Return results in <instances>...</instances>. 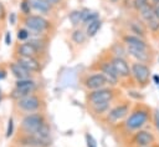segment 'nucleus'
<instances>
[{
    "instance_id": "nucleus-23",
    "label": "nucleus",
    "mask_w": 159,
    "mask_h": 147,
    "mask_svg": "<svg viewBox=\"0 0 159 147\" xmlns=\"http://www.w3.org/2000/svg\"><path fill=\"white\" fill-rule=\"evenodd\" d=\"M107 51L114 56H119V57H124V59H128V52H127V46L122 42V41H116L113 42L108 49Z\"/></svg>"
},
{
    "instance_id": "nucleus-37",
    "label": "nucleus",
    "mask_w": 159,
    "mask_h": 147,
    "mask_svg": "<svg viewBox=\"0 0 159 147\" xmlns=\"http://www.w3.org/2000/svg\"><path fill=\"white\" fill-rule=\"evenodd\" d=\"M5 44L6 45H10L11 44V34H10V31H6L5 32Z\"/></svg>"
},
{
    "instance_id": "nucleus-22",
    "label": "nucleus",
    "mask_w": 159,
    "mask_h": 147,
    "mask_svg": "<svg viewBox=\"0 0 159 147\" xmlns=\"http://www.w3.org/2000/svg\"><path fill=\"white\" fill-rule=\"evenodd\" d=\"M88 37L86 35V31L82 26L80 27H75L72 31H71V41L77 45V46H81V45H84L87 42Z\"/></svg>"
},
{
    "instance_id": "nucleus-7",
    "label": "nucleus",
    "mask_w": 159,
    "mask_h": 147,
    "mask_svg": "<svg viewBox=\"0 0 159 147\" xmlns=\"http://www.w3.org/2000/svg\"><path fill=\"white\" fill-rule=\"evenodd\" d=\"M91 70L92 71H98L101 72L104 78L107 80L108 82V86H114V87H118V85L120 83V78L119 76L117 75L113 65L111 64V61L108 60L107 55L104 54V51L96 59V61L92 64L91 66Z\"/></svg>"
},
{
    "instance_id": "nucleus-26",
    "label": "nucleus",
    "mask_w": 159,
    "mask_h": 147,
    "mask_svg": "<svg viewBox=\"0 0 159 147\" xmlns=\"http://www.w3.org/2000/svg\"><path fill=\"white\" fill-rule=\"evenodd\" d=\"M137 14H138V17L145 24V21H148L152 16H154V12H153V5H152L150 2L145 4L144 6H142V7L137 11Z\"/></svg>"
},
{
    "instance_id": "nucleus-33",
    "label": "nucleus",
    "mask_w": 159,
    "mask_h": 147,
    "mask_svg": "<svg viewBox=\"0 0 159 147\" xmlns=\"http://www.w3.org/2000/svg\"><path fill=\"white\" fill-rule=\"evenodd\" d=\"M148 2H149V0H132L130 6H132V9H133L134 11H138L142 6H144V5L148 4Z\"/></svg>"
},
{
    "instance_id": "nucleus-46",
    "label": "nucleus",
    "mask_w": 159,
    "mask_h": 147,
    "mask_svg": "<svg viewBox=\"0 0 159 147\" xmlns=\"http://www.w3.org/2000/svg\"><path fill=\"white\" fill-rule=\"evenodd\" d=\"M158 36H159V32H158Z\"/></svg>"
},
{
    "instance_id": "nucleus-36",
    "label": "nucleus",
    "mask_w": 159,
    "mask_h": 147,
    "mask_svg": "<svg viewBox=\"0 0 159 147\" xmlns=\"http://www.w3.org/2000/svg\"><path fill=\"white\" fill-rule=\"evenodd\" d=\"M6 17V10L5 6L2 5V2H0V21H2Z\"/></svg>"
},
{
    "instance_id": "nucleus-27",
    "label": "nucleus",
    "mask_w": 159,
    "mask_h": 147,
    "mask_svg": "<svg viewBox=\"0 0 159 147\" xmlns=\"http://www.w3.org/2000/svg\"><path fill=\"white\" fill-rule=\"evenodd\" d=\"M68 20L71 22V25L75 27H80L82 25V11L81 9H75V10H71L68 12Z\"/></svg>"
},
{
    "instance_id": "nucleus-15",
    "label": "nucleus",
    "mask_w": 159,
    "mask_h": 147,
    "mask_svg": "<svg viewBox=\"0 0 159 147\" xmlns=\"http://www.w3.org/2000/svg\"><path fill=\"white\" fill-rule=\"evenodd\" d=\"M15 54L16 56H32V57H37V59H43L46 57V55H43L32 42L30 41H24L16 45L15 47Z\"/></svg>"
},
{
    "instance_id": "nucleus-24",
    "label": "nucleus",
    "mask_w": 159,
    "mask_h": 147,
    "mask_svg": "<svg viewBox=\"0 0 159 147\" xmlns=\"http://www.w3.org/2000/svg\"><path fill=\"white\" fill-rule=\"evenodd\" d=\"M102 24H103V22H102L101 17H99V19H97V20L89 22L88 25H86V26H84V31H86L87 37H88V39L94 37V36L99 32V30L102 29Z\"/></svg>"
},
{
    "instance_id": "nucleus-5",
    "label": "nucleus",
    "mask_w": 159,
    "mask_h": 147,
    "mask_svg": "<svg viewBox=\"0 0 159 147\" xmlns=\"http://www.w3.org/2000/svg\"><path fill=\"white\" fill-rule=\"evenodd\" d=\"M15 108L21 113H34V112H40V111H46L47 103L43 93L41 92H35L30 93L17 101H15Z\"/></svg>"
},
{
    "instance_id": "nucleus-12",
    "label": "nucleus",
    "mask_w": 159,
    "mask_h": 147,
    "mask_svg": "<svg viewBox=\"0 0 159 147\" xmlns=\"http://www.w3.org/2000/svg\"><path fill=\"white\" fill-rule=\"evenodd\" d=\"M51 140H45L35 133L20 132L14 137V145L21 147H50Z\"/></svg>"
},
{
    "instance_id": "nucleus-17",
    "label": "nucleus",
    "mask_w": 159,
    "mask_h": 147,
    "mask_svg": "<svg viewBox=\"0 0 159 147\" xmlns=\"http://www.w3.org/2000/svg\"><path fill=\"white\" fill-rule=\"evenodd\" d=\"M128 56L132 57L134 61L142 62V64H152L154 55L152 49H137V47H127Z\"/></svg>"
},
{
    "instance_id": "nucleus-39",
    "label": "nucleus",
    "mask_w": 159,
    "mask_h": 147,
    "mask_svg": "<svg viewBox=\"0 0 159 147\" xmlns=\"http://www.w3.org/2000/svg\"><path fill=\"white\" fill-rule=\"evenodd\" d=\"M9 20H10V24L15 25V20H16V16H15V14H14V12H11V14H10V16H9Z\"/></svg>"
},
{
    "instance_id": "nucleus-14",
    "label": "nucleus",
    "mask_w": 159,
    "mask_h": 147,
    "mask_svg": "<svg viewBox=\"0 0 159 147\" xmlns=\"http://www.w3.org/2000/svg\"><path fill=\"white\" fill-rule=\"evenodd\" d=\"M15 61L22 65L26 70H29L32 74H41L43 69V64L41 59L32 57V56H16L15 55Z\"/></svg>"
},
{
    "instance_id": "nucleus-21",
    "label": "nucleus",
    "mask_w": 159,
    "mask_h": 147,
    "mask_svg": "<svg viewBox=\"0 0 159 147\" xmlns=\"http://www.w3.org/2000/svg\"><path fill=\"white\" fill-rule=\"evenodd\" d=\"M113 103H114V102H101V103L91 105V106H87V107H88L89 113H91L94 118L99 117V120H101V118L109 111V108L112 107Z\"/></svg>"
},
{
    "instance_id": "nucleus-35",
    "label": "nucleus",
    "mask_w": 159,
    "mask_h": 147,
    "mask_svg": "<svg viewBox=\"0 0 159 147\" xmlns=\"http://www.w3.org/2000/svg\"><path fill=\"white\" fill-rule=\"evenodd\" d=\"M50 5H52L55 9H57V7H60L61 5H63V1L65 0H46Z\"/></svg>"
},
{
    "instance_id": "nucleus-3",
    "label": "nucleus",
    "mask_w": 159,
    "mask_h": 147,
    "mask_svg": "<svg viewBox=\"0 0 159 147\" xmlns=\"http://www.w3.org/2000/svg\"><path fill=\"white\" fill-rule=\"evenodd\" d=\"M130 108H132V101L120 97L112 105L109 111L101 118V121L109 127H114L128 116Z\"/></svg>"
},
{
    "instance_id": "nucleus-44",
    "label": "nucleus",
    "mask_w": 159,
    "mask_h": 147,
    "mask_svg": "<svg viewBox=\"0 0 159 147\" xmlns=\"http://www.w3.org/2000/svg\"><path fill=\"white\" fill-rule=\"evenodd\" d=\"M12 147H21V146H16V145H14V146H12Z\"/></svg>"
},
{
    "instance_id": "nucleus-13",
    "label": "nucleus",
    "mask_w": 159,
    "mask_h": 147,
    "mask_svg": "<svg viewBox=\"0 0 159 147\" xmlns=\"http://www.w3.org/2000/svg\"><path fill=\"white\" fill-rule=\"evenodd\" d=\"M81 85L87 90V91H92V90H97L104 86H108L107 80L104 78V76L98 72V71H89V72H84L82 74L81 78Z\"/></svg>"
},
{
    "instance_id": "nucleus-20",
    "label": "nucleus",
    "mask_w": 159,
    "mask_h": 147,
    "mask_svg": "<svg viewBox=\"0 0 159 147\" xmlns=\"http://www.w3.org/2000/svg\"><path fill=\"white\" fill-rule=\"evenodd\" d=\"M32 11H36L39 15H43V16H50L53 14V11L56 10L52 5H50L46 0H29Z\"/></svg>"
},
{
    "instance_id": "nucleus-31",
    "label": "nucleus",
    "mask_w": 159,
    "mask_h": 147,
    "mask_svg": "<svg viewBox=\"0 0 159 147\" xmlns=\"http://www.w3.org/2000/svg\"><path fill=\"white\" fill-rule=\"evenodd\" d=\"M152 122H153V125H154L155 130L159 132V108H154V110H153Z\"/></svg>"
},
{
    "instance_id": "nucleus-45",
    "label": "nucleus",
    "mask_w": 159,
    "mask_h": 147,
    "mask_svg": "<svg viewBox=\"0 0 159 147\" xmlns=\"http://www.w3.org/2000/svg\"><path fill=\"white\" fill-rule=\"evenodd\" d=\"M0 93H1V92H0ZM0 100H1V95H0Z\"/></svg>"
},
{
    "instance_id": "nucleus-30",
    "label": "nucleus",
    "mask_w": 159,
    "mask_h": 147,
    "mask_svg": "<svg viewBox=\"0 0 159 147\" xmlns=\"http://www.w3.org/2000/svg\"><path fill=\"white\" fill-rule=\"evenodd\" d=\"M20 12L22 16H27L30 14H32V9H31V5L29 2V0H21L20 2Z\"/></svg>"
},
{
    "instance_id": "nucleus-6",
    "label": "nucleus",
    "mask_w": 159,
    "mask_h": 147,
    "mask_svg": "<svg viewBox=\"0 0 159 147\" xmlns=\"http://www.w3.org/2000/svg\"><path fill=\"white\" fill-rule=\"evenodd\" d=\"M22 25L29 29L31 32H42V34H52L55 31V22L51 19H47L43 15L30 14L27 16H21Z\"/></svg>"
},
{
    "instance_id": "nucleus-25",
    "label": "nucleus",
    "mask_w": 159,
    "mask_h": 147,
    "mask_svg": "<svg viewBox=\"0 0 159 147\" xmlns=\"http://www.w3.org/2000/svg\"><path fill=\"white\" fill-rule=\"evenodd\" d=\"M81 11H82V25H81L82 27H84L89 22L99 19V14L97 11H92V10H89L87 7H82Z\"/></svg>"
},
{
    "instance_id": "nucleus-34",
    "label": "nucleus",
    "mask_w": 159,
    "mask_h": 147,
    "mask_svg": "<svg viewBox=\"0 0 159 147\" xmlns=\"http://www.w3.org/2000/svg\"><path fill=\"white\" fill-rule=\"evenodd\" d=\"M14 135V120L10 117L7 121V128H6V137H11Z\"/></svg>"
},
{
    "instance_id": "nucleus-11",
    "label": "nucleus",
    "mask_w": 159,
    "mask_h": 147,
    "mask_svg": "<svg viewBox=\"0 0 159 147\" xmlns=\"http://www.w3.org/2000/svg\"><path fill=\"white\" fill-rule=\"evenodd\" d=\"M106 51H107V50H106ZM106 55H107L108 60L111 61V64L113 65V67H114L117 75L119 76L120 82H122V83H125V82H128V81H132V82L134 83V81H133V78H132L130 64H129L128 59L119 57V56H114V55L109 54L108 51L106 52Z\"/></svg>"
},
{
    "instance_id": "nucleus-29",
    "label": "nucleus",
    "mask_w": 159,
    "mask_h": 147,
    "mask_svg": "<svg viewBox=\"0 0 159 147\" xmlns=\"http://www.w3.org/2000/svg\"><path fill=\"white\" fill-rule=\"evenodd\" d=\"M16 37H17V40H19L20 42L27 41L29 37H30V31H29V29H26L25 26L17 29V35H16Z\"/></svg>"
},
{
    "instance_id": "nucleus-42",
    "label": "nucleus",
    "mask_w": 159,
    "mask_h": 147,
    "mask_svg": "<svg viewBox=\"0 0 159 147\" xmlns=\"http://www.w3.org/2000/svg\"><path fill=\"white\" fill-rule=\"evenodd\" d=\"M109 2H112V4H117V2H119L120 0H108Z\"/></svg>"
},
{
    "instance_id": "nucleus-2",
    "label": "nucleus",
    "mask_w": 159,
    "mask_h": 147,
    "mask_svg": "<svg viewBox=\"0 0 159 147\" xmlns=\"http://www.w3.org/2000/svg\"><path fill=\"white\" fill-rule=\"evenodd\" d=\"M19 131L26 133H35L45 140H51V125L46 111L21 115Z\"/></svg>"
},
{
    "instance_id": "nucleus-8",
    "label": "nucleus",
    "mask_w": 159,
    "mask_h": 147,
    "mask_svg": "<svg viewBox=\"0 0 159 147\" xmlns=\"http://www.w3.org/2000/svg\"><path fill=\"white\" fill-rule=\"evenodd\" d=\"M130 71H132V78L134 81V85L138 88H145L149 85V81L152 78V71L149 65L142 64L138 61H132Z\"/></svg>"
},
{
    "instance_id": "nucleus-19",
    "label": "nucleus",
    "mask_w": 159,
    "mask_h": 147,
    "mask_svg": "<svg viewBox=\"0 0 159 147\" xmlns=\"http://www.w3.org/2000/svg\"><path fill=\"white\" fill-rule=\"evenodd\" d=\"M9 70L12 74V76L16 80H25V78H35V74L26 70L22 65H20L16 61H11L9 64Z\"/></svg>"
},
{
    "instance_id": "nucleus-28",
    "label": "nucleus",
    "mask_w": 159,
    "mask_h": 147,
    "mask_svg": "<svg viewBox=\"0 0 159 147\" xmlns=\"http://www.w3.org/2000/svg\"><path fill=\"white\" fill-rule=\"evenodd\" d=\"M145 26H147V30L152 34H158L159 32V19L154 15L152 16L148 21H145Z\"/></svg>"
},
{
    "instance_id": "nucleus-41",
    "label": "nucleus",
    "mask_w": 159,
    "mask_h": 147,
    "mask_svg": "<svg viewBox=\"0 0 159 147\" xmlns=\"http://www.w3.org/2000/svg\"><path fill=\"white\" fill-rule=\"evenodd\" d=\"M149 2L152 5H159V0H149Z\"/></svg>"
},
{
    "instance_id": "nucleus-10",
    "label": "nucleus",
    "mask_w": 159,
    "mask_h": 147,
    "mask_svg": "<svg viewBox=\"0 0 159 147\" xmlns=\"http://www.w3.org/2000/svg\"><path fill=\"white\" fill-rule=\"evenodd\" d=\"M127 147H148L157 143V136L148 128H142L132 133L125 141Z\"/></svg>"
},
{
    "instance_id": "nucleus-43",
    "label": "nucleus",
    "mask_w": 159,
    "mask_h": 147,
    "mask_svg": "<svg viewBox=\"0 0 159 147\" xmlns=\"http://www.w3.org/2000/svg\"><path fill=\"white\" fill-rule=\"evenodd\" d=\"M148 147H159V145H158V143H154V145H152V146H148Z\"/></svg>"
},
{
    "instance_id": "nucleus-4",
    "label": "nucleus",
    "mask_w": 159,
    "mask_h": 147,
    "mask_svg": "<svg viewBox=\"0 0 159 147\" xmlns=\"http://www.w3.org/2000/svg\"><path fill=\"white\" fill-rule=\"evenodd\" d=\"M120 97H123L122 90L114 86H104L97 90L86 91V96H84L87 106L101 103V102H116Z\"/></svg>"
},
{
    "instance_id": "nucleus-38",
    "label": "nucleus",
    "mask_w": 159,
    "mask_h": 147,
    "mask_svg": "<svg viewBox=\"0 0 159 147\" xmlns=\"http://www.w3.org/2000/svg\"><path fill=\"white\" fill-rule=\"evenodd\" d=\"M153 12L159 19V5H153Z\"/></svg>"
},
{
    "instance_id": "nucleus-18",
    "label": "nucleus",
    "mask_w": 159,
    "mask_h": 147,
    "mask_svg": "<svg viewBox=\"0 0 159 147\" xmlns=\"http://www.w3.org/2000/svg\"><path fill=\"white\" fill-rule=\"evenodd\" d=\"M120 41L127 46V47H137V49H152L150 44L145 40L142 39L137 35L129 34V32H123L120 35Z\"/></svg>"
},
{
    "instance_id": "nucleus-47",
    "label": "nucleus",
    "mask_w": 159,
    "mask_h": 147,
    "mask_svg": "<svg viewBox=\"0 0 159 147\" xmlns=\"http://www.w3.org/2000/svg\"><path fill=\"white\" fill-rule=\"evenodd\" d=\"M0 78H1V76H0Z\"/></svg>"
},
{
    "instance_id": "nucleus-32",
    "label": "nucleus",
    "mask_w": 159,
    "mask_h": 147,
    "mask_svg": "<svg viewBox=\"0 0 159 147\" xmlns=\"http://www.w3.org/2000/svg\"><path fill=\"white\" fill-rule=\"evenodd\" d=\"M84 140H86V146H87V147H98L96 138H94L91 133H86V135H84Z\"/></svg>"
},
{
    "instance_id": "nucleus-9",
    "label": "nucleus",
    "mask_w": 159,
    "mask_h": 147,
    "mask_svg": "<svg viewBox=\"0 0 159 147\" xmlns=\"http://www.w3.org/2000/svg\"><path fill=\"white\" fill-rule=\"evenodd\" d=\"M40 92V83L35 78H25V80H16L12 91L10 92V97L14 101H17L30 93Z\"/></svg>"
},
{
    "instance_id": "nucleus-16",
    "label": "nucleus",
    "mask_w": 159,
    "mask_h": 147,
    "mask_svg": "<svg viewBox=\"0 0 159 147\" xmlns=\"http://www.w3.org/2000/svg\"><path fill=\"white\" fill-rule=\"evenodd\" d=\"M125 24H127V32L133 34V35H137V36L147 40V36H148L147 26H145V24L138 16L129 17Z\"/></svg>"
},
{
    "instance_id": "nucleus-1",
    "label": "nucleus",
    "mask_w": 159,
    "mask_h": 147,
    "mask_svg": "<svg viewBox=\"0 0 159 147\" xmlns=\"http://www.w3.org/2000/svg\"><path fill=\"white\" fill-rule=\"evenodd\" d=\"M152 115H153V108L138 101L137 103H134V106H132L128 116L117 126H114V128H119V131L122 132L120 136L125 141L135 131L145 128V126L149 122H152Z\"/></svg>"
},
{
    "instance_id": "nucleus-40",
    "label": "nucleus",
    "mask_w": 159,
    "mask_h": 147,
    "mask_svg": "<svg viewBox=\"0 0 159 147\" xmlns=\"http://www.w3.org/2000/svg\"><path fill=\"white\" fill-rule=\"evenodd\" d=\"M152 78H153V81H154L155 85H159V76L158 75H153Z\"/></svg>"
}]
</instances>
